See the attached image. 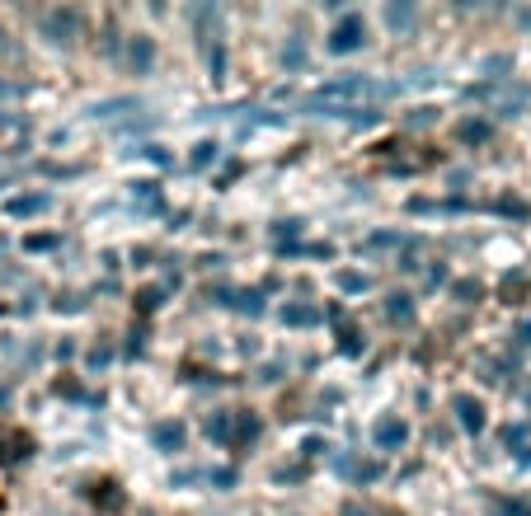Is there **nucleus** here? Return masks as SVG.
I'll return each mask as SVG.
<instances>
[{
  "mask_svg": "<svg viewBox=\"0 0 531 516\" xmlns=\"http://www.w3.org/2000/svg\"><path fill=\"white\" fill-rule=\"evenodd\" d=\"M80 29H85V19L76 10H47L43 15V33H52V43H76Z\"/></svg>",
  "mask_w": 531,
  "mask_h": 516,
  "instance_id": "obj_1",
  "label": "nucleus"
},
{
  "mask_svg": "<svg viewBox=\"0 0 531 516\" xmlns=\"http://www.w3.org/2000/svg\"><path fill=\"white\" fill-rule=\"evenodd\" d=\"M329 47H334V52H353V47H362V19H358V15H348L344 24L334 29Z\"/></svg>",
  "mask_w": 531,
  "mask_h": 516,
  "instance_id": "obj_2",
  "label": "nucleus"
},
{
  "mask_svg": "<svg viewBox=\"0 0 531 516\" xmlns=\"http://www.w3.org/2000/svg\"><path fill=\"white\" fill-rule=\"evenodd\" d=\"M376 446H386V451L405 446V423H400V418H381V423H376Z\"/></svg>",
  "mask_w": 531,
  "mask_h": 516,
  "instance_id": "obj_3",
  "label": "nucleus"
},
{
  "mask_svg": "<svg viewBox=\"0 0 531 516\" xmlns=\"http://www.w3.org/2000/svg\"><path fill=\"white\" fill-rule=\"evenodd\" d=\"M456 413H461V423H466V432H480V427H485V409H480V399L456 395Z\"/></svg>",
  "mask_w": 531,
  "mask_h": 516,
  "instance_id": "obj_4",
  "label": "nucleus"
},
{
  "mask_svg": "<svg viewBox=\"0 0 531 516\" xmlns=\"http://www.w3.org/2000/svg\"><path fill=\"white\" fill-rule=\"evenodd\" d=\"M409 296H391V319H409Z\"/></svg>",
  "mask_w": 531,
  "mask_h": 516,
  "instance_id": "obj_5",
  "label": "nucleus"
},
{
  "mask_svg": "<svg viewBox=\"0 0 531 516\" xmlns=\"http://www.w3.org/2000/svg\"><path fill=\"white\" fill-rule=\"evenodd\" d=\"M156 437L165 441V446H179V427H174V423H165V427L156 432Z\"/></svg>",
  "mask_w": 531,
  "mask_h": 516,
  "instance_id": "obj_6",
  "label": "nucleus"
},
{
  "mask_svg": "<svg viewBox=\"0 0 531 516\" xmlns=\"http://www.w3.org/2000/svg\"><path fill=\"white\" fill-rule=\"evenodd\" d=\"M132 61H137V66H146V61H151V47L137 43V47H132Z\"/></svg>",
  "mask_w": 531,
  "mask_h": 516,
  "instance_id": "obj_7",
  "label": "nucleus"
}]
</instances>
